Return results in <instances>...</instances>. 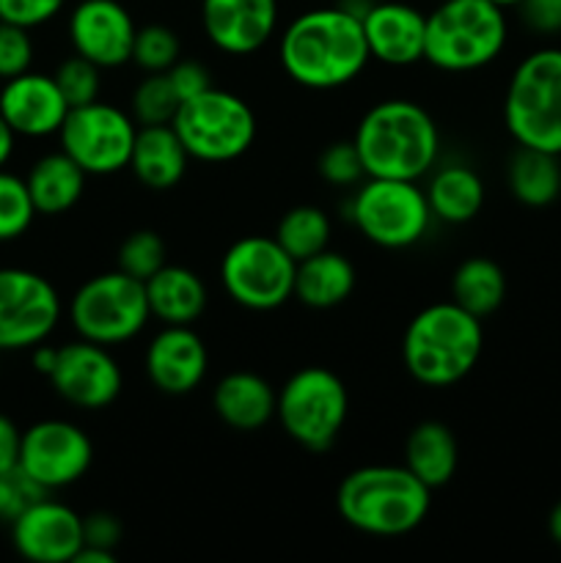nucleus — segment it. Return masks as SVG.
<instances>
[{
    "mask_svg": "<svg viewBox=\"0 0 561 563\" xmlns=\"http://www.w3.org/2000/svg\"><path fill=\"white\" fill-rule=\"evenodd\" d=\"M165 75H168V80H170V86H174L179 102L198 97V93H204L207 88L215 86L212 75H209L207 66L196 58H179L168 71H165Z\"/></svg>",
    "mask_w": 561,
    "mask_h": 563,
    "instance_id": "nucleus-41",
    "label": "nucleus"
},
{
    "mask_svg": "<svg viewBox=\"0 0 561 563\" xmlns=\"http://www.w3.org/2000/svg\"><path fill=\"white\" fill-rule=\"evenodd\" d=\"M102 71L105 69H99L88 58L72 53L55 66L53 77L64 99L69 102V108H80V104H88L102 97Z\"/></svg>",
    "mask_w": 561,
    "mask_h": 563,
    "instance_id": "nucleus-36",
    "label": "nucleus"
},
{
    "mask_svg": "<svg viewBox=\"0 0 561 563\" xmlns=\"http://www.w3.org/2000/svg\"><path fill=\"white\" fill-rule=\"evenodd\" d=\"M14 148H16L14 130H11V126L6 124L3 115H0V168H6V165H9V159L14 157Z\"/></svg>",
    "mask_w": 561,
    "mask_h": 563,
    "instance_id": "nucleus-46",
    "label": "nucleus"
},
{
    "mask_svg": "<svg viewBox=\"0 0 561 563\" xmlns=\"http://www.w3.org/2000/svg\"><path fill=\"white\" fill-rule=\"evenodd\" d=\"M215 416L237 432H258L275 418L278 390L253 372H231L212 390Z\"/></svg>",
    "mask_w": 561,
    "mask_h": 563,
    "instance_id": "nucleus-22",
    "label": "nucleus"
},
{
    "mask_svg": "<svg viewBox=\"0 0 561 563\" xmlns=\"http://www.w3.org/2000/svg\"><path fill=\"white\" fill-rule=\"evenodd\" d=\"M47 379L66 405L80 410H105L124 390V372L110 346L86 339L58 346V361Z\"/></svg>",
    "mask_w": 561,
    "mask_h": 563,
    "instance_id": "nucleus-15",
    "label": "nucleus"
},
{
    "mask_svg": "<svg viewBox=\"0 0 561 563\" xmlns=\"http://www.w3.org/2000/svg\"><path fill=\"white\" fill-rule=\"evenodd\" d=\"M152 319L160 324H193L207 308L209 291L201 275L182 264H165L146 280Z\"/></svg>",
    "mask_w": 561,
    "mask_h": 563,
    "instance_id": "nucleus-25",
    "label": "nucleus"
},
{
    "mask_svg": "<svg viewBox=\"0 0 561 563\" xmlns=\"http://www.w3.org/2000/svg\"><path fill=\"white\" fill-rule=\"evenodd\" d=\"M88 174L66 152H50L31 165L25 176L33 207L44 218H55L80 203Z\"/></svg>",
    "mask_w": 561,
    "mask_h": 563,
    "instance_id": "nucleus-27",
    "label": "nucleus"
},
{
    "mask_svg": "<svg viewBox=\"0 0 561 563\" xmlns=\"http://www.w3.org/2000/svg\"><path fill=\"white\" fill-rule=\"evenodd\" d=\"M47 493L36 487L31 478L22 476L20 471L0 473V522H14L25 506H31L33 500L44 498Z\"/></svg>",
    "mask_w": 561,
    "mask_h": 563,
    "instance_id": "nucleus-40",
    "label": "nucleus"
},
{
    "mask_svg": "<svg viewBox=\"0 0 561 563\" xmlns=\"http://www.w3.org/2000/svg\"><path fill=\"white\" fill-rule=\"evenodd\" d=\"M20 445L22 432L9 416L0 412V473L16 471V465H20Z\"/></svg>",
    "mask_w": 561,
    "mask_h": 563,
    "instance_id": "nucleus-44",
    "label": "nucleus"
},
{
    "mask_svg": "<svg viewBox=\"0 0 561 563\" xmlns=\"http://www.w3.org/2000/svg\"><path fill=\"white\" fill-rule=\"evenodd\" d=\"M135 33V16L121 0H77L66 16L72 53L105 71L132 64Z\"/></svg>",
    "mask_w": 561,
    "mask_h": 563,
    "instance_id": "nucleus-16",
    "label": "nucleus"
},
{
    "mask_svg": "<svg viewBox=\"0 0 561 563\" xmlns=\"http://www.w3.org/2000/svg\"><path fill=\"white\" fill-rule=\"evenodd\" d=\"M64 317L53 280L25 267H0V352L33 350Z\"/></svg>",
    "mask_w": 561,
    "mask_h": 563,
    "instance_id": "nucleus-13",
    "label": "nucleus"
},
{
    "mask_svg": "<svg viewBox=\"0 0 561 563\" xmlns=\"http://www.w3.org/2000/svg\"><path fill=\"white\" fill-rule=\"evenodd\" d=\"M336 509L366 537H405L427 520L432 489L407 465H363L341 478Z\"/></svg>",
    "mask_w": 561,
    "mask_h": 563,
    "instance_id": "nucleus-3",
    "label": "nucleus"
},
{
    "mask_svg": "<svg viewBox=\"0 0 561 563\" xmlns=\"http://www.w3.org/2000/svg\"><path fill=\"white\" fill-rule=\"evenodd\" d=\"M278 0H201V31L218 53L248 58L278 33Z\"/></svg>",
    "mask_w": 561,
    "mask_h": 563,
    "instance_id": "nucleus-17",
    "label": "nucleus"
},
{
    "mask_svg": "<svg viewBox=\"0 0 561 563\" xmlns=\"http://www.w3.org/2000/svg\"><path fill=\"white\" fill-rule=\"evenodd\" d=\"M182 58V42L176 36L174 27L163 25V22H148L141 25L135 33V44H132V64L143 71H168L176 60Z\"/></svg>",
    "mask_w": 561,
    "mask_h": 563,
    "instance_id": "nucleus-34",
    "label": "nucleus"
},
{
    "mask_svg": "<svg viewBox=\"0 0 561 563\" xmlns=\"http://www.w3.org/2000/svg\"><path fill=\"white\" fill-rule=\"evenodd\" d=\"M170 126L190 159L209 165L234 163L251 152L258 135V121L251 104L240 93L218 86L179 102Z\"/></svg>",
    "mask_w": 561,
    "mask_h": 563,
    "instance_id": "nucleus-7",
    "label": "nucleus"
},
{
    "mask_svg": "<svg viewBox=\"0 0 561 563\" xmlns=\"http://www.w3.org/2000/svg\"><path fill=\"white\" fill-rule=\"evenodd\" d=\"M143 368L160 394L187 396L207 377V344L193 324H163L146 344Z\"/></svg>",
    "mask_w": 561,
    "mask_h": 563,
    "instance_id": "nucleus-19",
    "label": "nucleus"
},
{
    "mask_svg": "<svg viewBox=\"0 0 561 563\" xmlns=\"http://www.w3.org/2000/svg\"><path fill=\"white\" fill-rule=\"evenodd\" d=\"M517 16L526 31L537 36H559L561 33V0H522Z\"/></svg>",
    "mask_w": 561,
    "mask_h": 563,
    "instance_id": "nucleus-42",
    "label": "nucleus"
},
{
    "mask_svg": "<svg viewBox=\"0 0 561 563\" xmlns=\"http://www.w3.org/2000/svg\"><path fill=\"white\" fill-rule=\"evenodd\" d=\"M33 55H36V47H33L31 31L0 22V80H11L31 69Z\"/></svg>",
    "mask_w": 561,
    "mask_h": 563,
    "instance_id": "nucleus-38",
    "label": "nucleus"
},
{
    "mask_svg": "<svg viewBox=\"0 0 561 563\" xmlns=\"http://www.w3.org/2000/svg\"><path fill=\"white\" fill-rule=\"evenodd\" d=\"M405 465L429 489L446 487L460 465L457 434L440 421H421L405 440Z\"/></svg>",
    "mask_w": 561,
    "mask_h": 563,
    "instance_id": "nucleus-28",
    "label": "nucleus"
},
{
    "mask_svg": "<svg viewBox=\"0 0 561 563\" xmlns=\"http://www.w3.org/2000/svg\"><path fill=\"white\" fill-rule=\"evenodd\" d=\"M506 187L522 207H550L561 196V154L517 146L506 165Z\"/></svg>",
    "mask_w": 561,
    "mask_h": 563,
    "instance_id": "nucleus-29",
    "label": "nucleus"
},
{
    "mask_svg": "<svg viewBox=\"0 0 561 563\" xmlns=\"http://www.w3.org/2000/svg\"><path fill=\"white\" fill-rule=\"evenodd\" d=\"M297 262L275 236L251 234L231 242L220 258V286L245 311H278L295 297Z\"/></svg>",
    "mask_w": 561,
    "mask_h": 563,
    "instance_id": "nucleus-11",
    "label": "nucleus"
},
{
    "mask_svg": "<svg viewBox=\"0 0 561 563\" xmlns=\"http://www.w3.org/2000/svg\"><path fill=\"white\" fill-rule=\"evenodd\" d=\"M451 300L479 319L498 311L506 300V275L501 264L487 256L465 258L451 275Z\"/></svg>",
    "mask_w": 561,
    "mask_h": 563,
    "instance_id": "nucleus-30",
    "label": "nucleus"
},
{
    "mask_svg": "<svg viewBox=\"0 0 561 563\" xmlns=\"http://www.w3.org/2000/svg\"><path fill=\"white\" fill-rule=\"evenodd\" d=\"M55 361H58V346H50L47 341H42V344H36L31 350L33 368H36L38 374H44V377H50V372L55 368Z\"/></svg>",
    "mask_w": 561,
    "mask_h": 563,
    "instance_id": "nucleus-45",
    "label": "nucleus"
},
{
    "mask_svg": "<svg viewBox=\"0 0 561 563\" xmlns=\"http://www.w3.org/2000/svg\"><path fill=\"white\" fill-rule=\"evenodd\" d=\"M501 113L517 146L561 154V47H537L517 60Z\"/></svg>",
    "mask_w": 561,
    "mask_h": 563,
    "instance_id": "nucleus-6",
    "label": "nucleus"
},
{
    "mask_svg": "<svg viewBox=\"0 0 561 563\" xmlns=\"http://www.w3.org/2000/svg\"><path fill=\"white\" fill-rule=\"evenodd\" d=\"M69 0H0V22L36 31L64 14Z\"/></svg>",
    "mask_w": 561,
    "mask_h": 563,
    "instance_id": "nucleus-39",
    "label": "nucleus"
},
{
    "mask_svg": "<svg viewBox=\"0 0 561 563\" xmlns=\"http://www.w3.org/2000/svg\"><path fill=\"white\" fill-rule=\"evenodd\" d=\"M66 317L77 339L94 341L110 350L130 344L146 330L152 319L146 284L121 273L119 267L91 275L72 295Z\"/></svg>",
    "mask_w": 561,
    "mask_h": 563,
    "instance_id": "nucleus-8",
    "label": "nucleus"
},
{
    "mask_svg": "<svg viewBox=\"0 0 561 563\" xmlns=\"http://www.w3.org/2000/svg\"><path fill=\"white\" fill-rule=\"evenodd\" d=\"M66 113H69V102L64 99L53 75L28 69L11 80H3L0 115L16 137L38 141V137L58 135Z\"/></svg>",
    "mask_w": 561,
    "mask_h": 563,
    "instance_id": "nucleus-21",
    "label": "nucleus"
},
{
    "mask_svg": "<svg viewBox=\"0 0 561 563\" xmlns=\"http://www.w3.org/2000/svg\"><path fill=\"white\" fill-rule=\"evenodd\" d=\"M493 3H498L501 9H517V5H520L522 0H493Z\"/></svg>",
    "mask_w": 561,
    "mask_h": 563,
    "instance_id": "nucleus-49",
    "label": "nucleus"
},
{
    "mask_svg": "<svg viewBox=\"0 0 561 563\" xmlns=\"http://www.w3.org/2000/svg\"><path fill=\"white\" fill-rule=\"evenodd\" d=\"M369 55L391 69H405L424 60L427 14L402 0H374L361 16Z\"/></svg>",
    "mask_w": 561,
    "mask_h": 563,
    "instance_id": "nucleus-20",
    "label": "nucleus"
},
{
    "mask_svg": "<svg viewBox=\"0 0 561 563\" xmlns=\"http://www.w3.org/2000/svg\"><path fill=\"white\" fill-rule=\"evenodd\" d=\"M317 170L330 187H341V190H350L358 187L366 179V168H363V159L358 146L350 141H333L317 159Z\"/></svg>",
    "mask_w": 561,
    "mask_h": 563,
    "instance_id": "nucleus-37",
    "label": "nucleus"
},
{
    "mask_svg": "<svg viewBox=\"0 0 561 563\" xmlns=\"http://www.w3.org/2000/svg\"><path fill=\"white\" fill-rule=\"evenodd\" d=\"M484 352L482 319L454 300L421 308L402 335L405 372L427 388H451L462 383Z\"/></svg>",
    "mask_w": 561,
    "mask_h": 563,
    "instance_id": "nucleus-4",
    "label": "nucleus"
},
{
    "mask_svg": "<svg viewBox=\"0 0 561 563\" xmlns=\"http://www.w3.org/2000/svg\"><path fill=\"white\" fill-rule=\"evenodd\" d=\"M121 537H124V526L110 511H94V515L82 517V544H88V548H102L116 553Z\"/></svg>",
    "mask_w": 561,
    "mask_h": 563,
    "instance_id": "nucleus-43",
    "label": "nucleus"
},
{
    "mask_svg": "<svg viewBox=\"0 0 561 563\" xmlns=\"http://www.w3.org/2000/svg\"><path fill=\"white\" fill-rule=\"evenodd\" d=\"M284 75L308 91H336L355 82L369 66L361 16L344 5H317L286 22L278 36Z\"/></svg>",
    "mask_w": 561,
    "mask_h": 563,
    "instance_id": "nucleus-1",
    "label": "nucleus"
},
{
    "mask_svg": "<svg viewBox=\"0 0 561 563\" xmlns=\"http://www.w3.org/2000/svg\"><path fill=\"white\" fill-rule=\"evenodd\" d=\"M11 542L22 559L33 563H69L82 548V517L44 495L11 522Z\"/></svg>",
    "mask_w": 561,
    "mask_h": 563,
    "instance_id": "nucleus-18",
    "label": "nucleus"
},
{
    "mask_svg": "<svg viewBox=\"0 0 561 563\" xmlns=\"http://www.w3.org/2000/svg\"><path fill=\"white\" fill-rule=\"evenodd\" d=\"M352 143L366 176L421 181L440 159V126L435 115L413 99H380L361 115Z\"/></svg>",
    "mask_w": 561,
    "mask_h": 563,
    "instance_id": "nucleus-2",
    "label": "nucleus"
},
{
    "mask_svg": "<svg viewBox=\"0 0 561 563\" xmlns=\"http://www.w3.org/2000/svg\"><path fill=\"white\" fill-rule=\"evenodd\" d=\"M138 121L105 99L69 108L58 130L61 152L69 154L88 176H116L130 168Z\"/></svg>",
    "mask_w": 561,
    "mask_h": 563,
    "instance_id": "nucleus-12",
    "label": "nucleus"
},
{
    "mask_svg": "<svg viewBox=\"0 0 561 563\" xmlns=\"http://www.w3.org/2000/svg\"><path fill=\"white\" fill-rule=\"evenodd\" d=\"M275 240L280 242L286 253L295 262L314 256V253L330 247V236H333V223H330L328 212L314 203H297L275 225Z\"/></svg>",
    "mask_w": 561,
    "mask_h": 563,
    "instance_id": "nucleus-31",
    "label": "nucleus"
},
{
    "mask_svg": "<svg viewBox=\"0 0 561 563\" xmlns=\"http://www.w3.org/2000/svg\"><path fill=\"white\" fill-rule=\"evenodd\" d=\"M179 110V97H176L174 86H170L165 71H152L143 75L130 99V113L138 121V126H154V124H170Z\"/></svg>",
    "mask_w": 561,
    "mask_h": 563,
    "instance_id": "nucleus-32",
    "label": "nucleus"
},
{
    "mask_svg": "<svg viewBox=\"0 0 561 563\" xmlns=\"http://www.w3.org/2000/svg\"><path fill=\"white\" fill-rule=\"evenodd\" d=\"M36 214L25 179L0 168V242H14L28 234Z\"/></svg>",
    "mask_w": 561,
    "mask_h": 563,
    "instance_id": "nucleus-33",
    "label": "nucleus"
},
{
    "mask_svg": "<svg viewBox=\"0 0 561 563\" xmlns=\"http://www.w3.org/2000/svg\"><path fill=\"white\" fill-rule=\"evenodd\" d=\"M350 416V394L344 379L324 366H306L292 374L278 390L280 429L300 449L322 454L339 440Z\"/></svg>",
    "mask_w": 561,
    "mask_h": 563,
    "instance_id": "nucleus-10",
    "label": "nucleus"
},
{
    "mask_svg": "<svg viewBox=\"0 0 561 563\" xmlns=\"http://www.w3.org/2000/svg\"><path fill=\"white\" fill-rule=\"evenodd\" d=\"M427 179L429 181L424 192H427L435 220L449 225H462L479 218L487 190H484V179L479 176L476 168L465 163L435 165Z\"/></svg>",
    "mask_w": 561,
    "mask_h": 563,
    "instance_id": "nucleus-24",
    "label": "nucleus"
},
{
    "mask_svg": "<svg viewBox=\"0 0 561 563\" xmlns=\"http://www.w3.org/2000/svg\"><path fill=\"white\" fill-rule=\"evenodd\" d=\"M190 154L170 124L138 126L130 170L146 190H174L187 174Z\"/></svg>",
    "mask_w": 561,
    "mask_h": 563,
    "instance_id": "nucleus-23",
    "label": "nucleus"
},
{
    "mask_svg": "<svg viewBox=\"0 0 561 563\" xmlns=\"http://www.w3.org/2000/svg\"><path fill=\"white\" fill-rule=\"evenodd\" d=\"M352 225L383 251H407L427 236L432 225L427 192L418 181L366 176L346 207Z\"/></svg>",
    "mask_w": 561,
    "mask_h": 563,
    "instance_id": "nucleus-9",
    "label": "nucleus"
},
{
    "mask_svg": "<svg viewBox=\"0 0 561 563\" xmlns=\"http://www.w3.org/2000/svg\"><path fill=\"white\" fill-rule=\"evenodd\" d=\"M165 258H168V251H165L163 236L152 229H138L119 245L116 267L146 284L157 269L168 264Z\"/></svg>",
    "mask_w": 561,
    "mask_h": 563,
    "instance_id": "nucleus-35",
    "label": "nucleus"
},
{
    "mask_svg": "<svg viewBox=\"0 0 561 563\" xmlns=\"http://www.w3.org/2000/svg\"><path fill=\"white\" fill-rule=\"evenodd\" d=\"M72 563H116V553H110V550H102V548H88V544H82L80 553L75 555V561Z\"/></svg>",
    "mask_w": 561,
    "mask_h": 563,
    "instance_id": "nucleus-47",
    "label": "nucleus"
},
{
    "mask_svg": "<svg viewBox=\"0 0 561 563\" xmlns=\"http://www.w3.org/2000/svg\"><path fill=\"white\" fill-rule=\"evenodd\" d=\"M509 44V16L493 0H438L427 14L424 60L446 75L495 64Z\"/></svg>",
    "mask_w": 561,
    "mask_h": 563,
    "instance_id": "nucleus-5",
    "label": "nucleus"
},
{
    "mask_svg": "<svg viewBox=\"0 0 561 563\" xmlns=\"http://www.w3.org/2000/svg\"><path fill=\"white\" fill-rule=\"evenodd\" d=\"M548 533H550V539H553V542L561 548V504H556L553 511H550Z\"/></svg>",
    "mask_w": 561,
    "mask_h": 563,
    "instance_id": "nucleus-48",
    "label": "nucleus"
},
{
    "mask_svg": "<svg viewBox=\"0 0 561 563\" xmlns=\"http://www.w3.org/2000/svg\"><path fill=\"white\" fill-rule=\"evenodd\" d=\"M94 462V443L77 423L44 418L22 432L16 471L42 493H55L80 482Z\"/></svg>",
    "mask_w": 561,
    "mask_h": 563,
    "instance_id": "nucleus-14",
    "label": "nucleus"
},
{
    "mask_svg": "<svg viewBox=\"0 0 561 563\" xmlns=\"http://www.w3.org/2000/svg\"><path fill=\"white\" fill-rule=\"evenodd\" d=\"M355 264L344 253L324 247V251L297 262L295 300L314 311H330L350 300L355 291Z\"/></svg>",
    "mask_w": 561,
    "mask_h": 563,
    "instance_id": "nucleus-26",
    "label": "nucleus"
}]
</instances>
